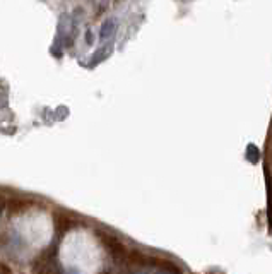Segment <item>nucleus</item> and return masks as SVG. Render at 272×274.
I'll return each mask as SVG.
<instances>
[{
  "instance_id": "nucleus-3",
  "label": "nucleus",
  "mask_w": 272,
  "mask_h": 274,
  "mask_svg": "<svg viewBox=\"0 0 272 274\" xmlns=\"http://www.w3.org/2000/svg\"><path fill=\"white\" fill-rule=\"evenodd\" d=\"M69 228H71V220L67 218V214H63V212H57V214H55V230H57L58 237H62Z\"/></svg>"
},
{
  "instance_id": "nucleus-5",
  "label": "nucleus",
  "mask_w": 272,
  "mask_h": 274,
  "mask_svg": "<svg viewBox=\"0 0 272 274\" xmlns=\"http://www.w3.org/2000/svg\"><path fill=\"white\" fill-rule=\"evenodd\" d=\"M247 161L252 165H258L260 163V149L255 144H248L247 146Z\"/></svg>"
},
{
  "instance_id": "nucleus-1",
  "label": "nucleus",
  "mask_w": 272,
  "mask_h": 274,
  "mask_svg": "<svg viewBox=\"0 0 272 274\" xmlns=\"http://www.w3.org/2000/svg\"><path fill=\"white\" fill-rule=\"evenodd\" d=\"M29 206H31V202L28 201V199L24 197H12L11 201H7L6 207L7 211L11 212V214H23L24 211L29 209Z\"/></svg>"
},
{
  "instance_id": "nucleus-4",
  "label": "nucleus",
  "mask_w": 272,
  "mask_h": 274,
  "mask_svg": "<svg viewBox=\"0 0 272 274\" xmlns=\"http://www.w3.org/2000/svg\"><path fill=\"white\" fill-rule=\"evenodd\" d=\"M110 53H111V48H110V46H103V48H99V50L96 51V53H93V57H91L88 67H94V65L101 64L103 60H106V59H108V55H110Z\"/></svg>"
},
{
  "instance_id": "nucleus-7",
  "label": "nucleus",
  "mask_w": 272,
  "mask_h": 274,
  "mask_svg": "<svg viewBox=\"0 0 272 274\" xmlns=\"http://www.w3.org/2000/svg\"><path fill=\"white\" fill-rule=\"evenodd\" d=\"M270 161H272V139H270Z\"/></svg>"
},
{
  "instance_id": "nucleus-2",
  "label": "nucleus",
  "mask_w": 272,
  "mask_h": 274,
  "mask_svg": "<svg viewBox=\"0 0 272 274\" xmlns=\"http://www.w3.org/2000/svg\"><path fill=\"white\" fill-rule=\"evenodd\" d=\"M115 31H116V21L113 17H110V19H106L105 23L101 24V29H99V41L110 40L115 34Z\"/></svg>"
},
{
  "instance_id": "nucleus-6",
  "label": "nucleus",
  "mask_w": 272,
  "mask_h": 274,
  "mask_svg": "<svg viewBox=\"0 0 272 274\" xmlns=\"http://www.w3.org/2000/svg\"><path fill=\"white\" fill-rule=\"evenodd\" d=\"M86 43H88V45H93V31H91V29L86 31Z\"/></svg>"
}]
</instances>
